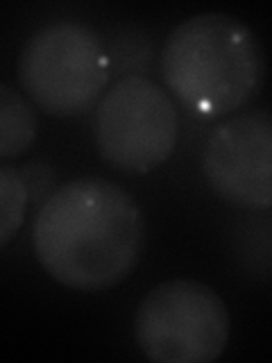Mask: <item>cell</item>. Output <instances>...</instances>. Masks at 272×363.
<instances>
[{"mask_svg": "<svg viewBox=\"0 0 272 363\" xmlns=\"http://www.w3.org/2000/svg\"><path fill=\"white\" fill-rule=\"evenodd\" d=\"M32 243L50 277L73 291H105L136 268L143 216L123 186L84 175L50 193L34 218Z\"/></svg>", "mask_w": 272, "mask_h": 363, "instance_id": "1", "label": "cell"}, {"mask_svg": "<svg viewBox=\"0 0 272 363\" xmlns=\"http://www.w3.org/2000/svg\"><path fill=\"white\" fill-rule=\"evenodd\" d=\"M162 77L193 116L204 121L230 116L264 86V45L236 16L215 11L191 16L164 43Z\"/></svg>", "mask_w": 272, "mask_h": 363, "instance_id": "2", "label": "cell"}, {"mask_svg": "<svg viewBox=\"0 0 272 363\" xmlns=\"http://www.w3.org/2000/svg\"><path fill=\"white\" fill-rule=\"evenodd\" d=\"M111 75L102 37L75 21L39 28L18 57V82L32 105L48 116L71 118L94 109Z\"/></svg>", "mask_w": 272, "mask_h": 363, "instance_id": "3", "label": "cell"}, {"mask_svg": "<svg viewBox=\"0 0 272 363\" xmlns=\"http://www.w3.org/2000/svg\"><path fill=\"white\" fill-rule=\"evenodd\" d=\"M232 320L222 298L196 279H170L141 300L134 340L159 363H209L230 343Z\"/></svg>", "mask_w": 272, "mask_h": 363, "instance_id": "4", "label": "cell"}, {"mask_svg": "<svg viewBox=\"0 0 272 363\" xmlns=\"http://www.w3.org/2000/svg\"><path fill=\"white\" fill-rule=\"evenodd\" d=\"M94 139L105 162L130 175L166 164L179 139L173 98L143 75L118 79L96 107Z\"/></svg>", "mask_w": 272, "mask_h": 363, "instance_id": "5", "label": "cell"}, {"mask_svg": "<svg viewBox=\"0 0 272 363\" xmlns=\"http://www.w3.org/2000/svg\"><path fill=\"white\" fill-rule=\"evenodd\" d=\"M202 170L215 196L247 209L272 204V118L249 109L220 123L202 152Z\"/></svg>", "mask_w": 272, "mask_h": 363, "instance_id": "6", "label": "cell"}, {"mask_svg": "<svg viewBox=\"0 0 272 363\" xmlns=\"http://www.w3.org/2000/svg\"><path fill=\"white\" fill-rule=\"evenodd\" d=\"M37 139V116L16 89L0 84V159H14Z\"/></svg>", "mask_w": 272, "mask_h": 363, "instance_id": "7", "label": "cell"}, {"mask_svg": "<svg viewBox=\"0 0 272 363\" xmlns=\"http://www.w3.org/2000/svg\"><path fill=\"white\" fill-rule=\"evenodd\" d=\"M30 193L16 168L0 166V250L18 234L26 220Z\"/></svg>", "mask_w": 272, "mask_h": 363, "instance_id": "8", "label": "cell"}]
</instances>
